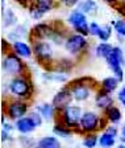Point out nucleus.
I'll list each match as a JSON object with an SVG mask.
<instances>
[{"label": "nucleus", "mask_w": 125, "mask_h": 148, "mask_svg": "<svg viewBox=\"0 0 125 148\" xmlns=\"http://www.w3.org/2000/svg\"><path fill=\"white\" fill-rule=\"evenodd\" d=\"M71 90L74 101L76 102H86L91 97V91L96 89L95 81L91 77H82L71 81L70 85H67ZM99 90V89H96Z\"/></svg>", "instance_id": "f257e3e1"}, {"label": "nucleus", "mask_w": 125, "mask_h": 148, "mask_svg": "<svg viewBox=\"0 0 125 148\" xmlns=\"http://www.w3.org/2000/svg\"><path fill=\"white\" fill-rule=\"evenodd\" d=\"M108 126V122L105 118L98 115L94 111H84L79 124V132L88 135V134H96L99 130H105Z\"/></svg>", "instance_id": "f03ea898"}, {"label": "nucleus", "mask_w": 125, "mask_h": 148, "mask_svg": "<svg viewBox=\"0 0 125 148\" xmlns=\"http://www.w3.org/2000/svg\"><path fill=\"white\" fill-rule=\"evenodd\" d=\"M8 89L9 92L16 99L25 101V99L31 98L33 94V83L26 75H20V77H15L11 79Z\"/></svg>", "instance_id": "7ed1b4c3"}, {"label": "nucleus", "mask_w": 125, "mask_h": 148, "mask_svg": "<svg viewBox=\"0 0 125 148\" xmlns=\"http://www.w3.org/2000/svg\"><path fill=\"white\" fill-rule=\"evenodd\" d=\"M1 68H3V70L8 75H12L13 78L20 77V75H25V71H26L25 62L22 61L21 57H18L12 50L5 53L3 62H1Z\"/></svg>", "instance_id": "20e7f679"}, {"label": "nucleus", "mask_w": 125, "mask_h": 148, "mask_svg": "<svg viewBox=\"0 0 125 148\" xmlns=\"http://www.w3.org/2000/svg\"><path fill=\"white\" fill-rule=\"evenodd\" d=\"M84 111L80 106H69L62 112H59V123L71 128L74 132H79V124Z\"/></svg>", "instance_id": "39448f33"}, {"label": "nucleus", "mask_w": 125, "mask_h": 148, "mask_svg": "<svg viewBox=\"0 0 125 148\" xmlns=\"http://www.w3.org/2000/svg\"><path fill=\"white\" fill-rule=\"evenodd\" d=\"M67 23L78 34L87 37L90 34V23L87 21V16L78 9H73L67 16Z\"/></svg>", "instance_id": "423d86ee"}, {"label": "nucleus", "mask_w": 125, "mask_h": 148, "mask_svg": "<svg viewBox=\"0 0 125 148\" xmlns=\"http://www.w3.org/2000/svg\"><path fill=\"white\" fill-rule=\"evenodd\" d=\"M32 49H33V54L37 58V61H40L42 65L52 62L53 57H54L53 46L50 45L49 41H46V40L33 41L32 42Z\"/></svg>", "instance_id": "0eeeda50"}, {"label": "nucleus", "mask_w": 125, "mask_h": 148, "mask_svg": "<svg viewBox=\"0 0 125 148\" xmlns=\"http://www.w3.org/2000/svg\"><path fill=\"white\" fill-rule=\"evenodd\" d=\"M5 114L8 115V118L11 120L17 122L18 119L25 118L29 114V105L25 101H21V99H12V101H9L7 103Z\"/></svg>", "instance_id": "6e6552de"}, {"label": "nucleus", "mask_w": 125, "mask_h": 148, "mask_svg": "<svg viewBox=\"0 0 125 148\" xmlns=\"http://www.w3.org/2000/svg\"><path fill=\"white\" fill-rule=\"evenodd\" d=\"M87 45H88L87 37L82 36V34H78V33H73L67 36L66 42H65V49H66V52L69 54L78 56L79 53H82L87 48Z\"/></svg>", "instance_id": "1a4fd4ad"}, {"label": "nucleus", "mask_w": 125, "mask_h": 148, "mask_svg": "<svg viewBox=\"0 0 125 148\" xmlns=\"http://www.w3.org/2000/svg\"><path fill=\"white\" fill-rule=\"evenodd\" d=\"M74 101L71 90L69 86H63L62 89H59L55 92V95L53 97L52 105L54 106L57 112H62L65 108H67L69 106H71V102Z\"/></svg>", "instance_id": "9d476101"}, {"label": "nucleus", "mask_w": 125, "mask_h": 148, "mask_svg": "<svg viewBox=\"0 0 125 148\" xmlns=\"http://www.w3.org/2000/svg\"><path fill=\"white\" fill-rule=\"evenodd\" d=\"M53 31H54L53 25L46 24V23H38V24H36L31 29L29 40H31V42L37 40H49V37Z\"/></svg>", "instance_id": "9b49d317"}, {"label": "nucleus", "mask_w": 125, "mask_h": 148, "mask_svg": "<svg viewBox=\"0 0 125 148\" xmlns=\"http://www.w3.org/2000/svg\"><path fill=\"white\" fill-rule=\"evenodd\" d=\"M113 102L115 101H113L111 94L103 91L101 89L96 90V92H95V106L98 108H100V110H103V111H107L109 107L115 106Z\"/></svg>", "instance_id": "f8f14e48"}, {"label": "nucleus", "mask_w": 125, "mask_h": 148, "mask_svg": "<svg viewBox=\"0 0 125 148\" xmlns=\"http://www.w3.org/2000/svg\"><path fill=\"white\" fill-rule=\"evenodd\" d=\"M11 50L21 58H31L33 56L32 45L25 42V41H16V42L11 44Z\"/></svg>", "instance_id": "ddd939ff"}, {"label": "nucleus", "mask_w": 125, "mask_h": 148, "mask_svg": "<svg viewBox=\"0 0 125 148\" xmlns=\"http://www.w3.org/2000/svg\"><path fill=\"white\" fill-rule=\"evenodd\" d=\"M76 9L80 11L82 13H84L86 16H96L99 12V4L94 0H83V1H79L78 5H76Z\"/></svg>", "instance_id": "4468645a"}, {"label": "nucleus", "mask_w": 125, "mask_h": 148, "mask_svg": "<svg viewBox=\"0 0 125 148\" xmlns=\"http://www.w3.org/2000/svg\"><path fill=\"white\" fill-rule=\"evenodd\" d=\"M15 128H16V131L20 132L21 135H29V134L33 132L37 127L34 126V123L29 118L25 116V118L18 119L17 122H15Z\"/></svg>", "instance_id": "2eb2a0df"}, {"label": "nucleus", "mask_w": 125, "mask_h": 148, "mask_svg": "<svg viewBox=\"0 0 125 148\" xmlns=\"http://www.w3.org/2000/svg\"><path fill=\"white\" fill-rule=\"evenodd\" d=\"M34 110L37 112H40V115L43 118V120L46 122H52L55 119V108L52 103H41V105H37Z\"/></svg>", "instance_id": "dca6fc26"}, {"label": "nucleus", "mask_w": 125, "mask_h": 148, "mask_svg": "<svg viewBox=\"0 0 125 148\" xmlns=\"http://www.w3.org/2000/svg\"><path fill=\"white\" fill-rule=\"evenodd\" d=\"M1 9H3V24L5 28L13 27V25L17 24L18 18L16 16L15 11H13L11 7L8 8H4V1H1Z\"/></svg>", "instance_id": "f3484780"}, {"label": "nucleus", "mask_w": 125, "mask_h": 148, "mask_svg": "<svg viewBox=\"0 0 125 148\" xmlns=\"http://www.w3.org/2000/svg\"><path fill=\"white\" fill-rule=\"evenodd\" d=\"M119 83H120V81L117 79L116 77L111 75V77L104 78V79L101 81L100 85H99V89H101L103 91L108 92V94H112L113 91H116V90L119 89Z\"/></svg>", "instance_id": "a211bd4d"}, {"label": "nucleus", "mask_w": 125, "mask_h": 148, "mask_svg": "<svg viewBox=\"0 0 125 148\" xmlns=\"http://www.w3.org/2000/svg\"><path fill=\"white\" fill-rule=\"evenodd\" d=\"M104 114H105V116H104V118L107 119V122L109 124H113V126L119 124L120 122H121V119H122L121 110H120L119 107H116V106L109 107L107 111H104Z\"/></svg>", "instance_id": "6ab92c4d"}, {"label": "nucleus", "mask_w": 125, "mask_h": 148, "mask_svg": "<svg viewBox=\"0 0 125 148\" xmlns=\"http://www.w3.org/2000/svg\"><path fill=\"white\" fill-rule=\"evenodd\" d=\"M37 147L38 148H62V144L59 142V139L55 135L50 136H43L37 142Z\"/></svg>", "instance_id": "aec40b11"}, {"label": "nucleus", "mask_w": 125, "mask_h": 148, "mask_svg": "<svg viewBox=\"0 0 125 148\" xmlns=\"http://www.w3.org/2000/svg\"><path fill=\"white\" fill-rule=\"evenodd\" d=\"M113 48L115 46L109 42H99L98 45L95 46V56L99 57V58L107 60L108 56L113 52Z\"/></svg>", "instance_id": "412c9836"}, {"label": "nucleus", "mask_w": 125, "mask_h": 148, "mask_svg": "<svg viewBox=\"0 0 125 148\" xmlns=\"http://www.w3.org/2000/svg\"><path fill=\"white\" fill-rule=\"evenodd\" d=\"M29 33H31V32H28V29L24 27V25H20V27L16 28L15 31L9 32L8 36H7V38L13 44V42H16V41H22L21 40L22 37L29 36Z\"/></svg>", "instance_id": "4be33fe9"}, {"label": "nucleus", "mask_w": 125, "mask_h": 148, "mask_svg": "<svg viewBox=\"0 0 125 148\" xmlns=\"http://www.w3.org/2000/svg\"><path fill=\"white\" fill-rule=\"evenodd\" d=\"M115 144H116V136L108 134L107 131H103L99 135V145H100V148H113Z\"/></svg>", "instance_id": "5701e85b"}, {"label": "nucleus", "mask_w": 125, "mask_h": 148, "mask_svg": "<svg viewBox=\"0 0 125 148\" xmlns=\"http://www.w3.org/2000/svg\"><path fill=\"white\" fill-rule=\"evenodd\" d=\"M53 134H54L57 138H63V139H69L71 135L74 134V131L71 128H69V127H66L65 124L59 123V122H57V123L54 124V127H53Z\"/></svg>", "instance_id": "b1692460"}, {"label": "nucleus", "mask_w": 125, "mask_h": 148, "mask_svg": "<svg viewBox=\"0 0 125 148\" xmlns=\"http://www.w3.org/2000/svg\"><path fill=\"white\" fill-rule=\"evenodd\" d=\"M45 79L49 81H55V82H67L69 81V77L63 73H59V71H50V73H43L42 75Z\"/></svg>", "instance_id": "393cba45"}, {"label": "nucleus", "mask_w": 125, "mask_h": 148, "mask_svg": "<svg viewBox=\"0 0 125 148\" xmlns=\"http://www.w3.org/2000/svg\"><path fill=\"white\" fill-rule=\"evenodd\" d=\"M82 144L84 148H96V145H99V136L96 134L84 135Z\"/></svg>", "instance_id": "a878e982"}, {"label": "nucleus", "mask_w": 125, "mask_h": 148, "mask_svg": "<svg viewBox=\"0 0 125 148\" xmlns=\"http://www.w3.org/2000/svg\"><path fill=\"white\" fill-rule=\"evenodd\" d=\"M112 25H113V29L115 32L117 33L119 38H124L125 37V17L120 18V20H116V21H112Z\"/></svg>", "instance_id": "bb28decb"}, {"label": "nucleus", "mask_w": 125, "mask_h": 148, "mask_svg": "<svg viewBox=\"0 0 125 148\" xmlns=\"http://www.w3.org/2000/svg\"><path fill=\"white\" fill-rule=\"evenodd\" d=\"M34 4L42 13H48L54 8V3L52 0H37V1H34Z\"/></svg>", "instance_id": "cd10ccee"}, {"label": "nucleus", "mask_w": 125, "mask_h": 148, "mask_svg": "<svg viewBox=\"0 0 125 148\" xmlns=\"http://www.w3.org/2000/svg\"><path fill=\"white\" fill-rule=\"evenodd\" d=\"M111 36H112V27L108 24L101 25L100 33H99V36H98L99 40H100L101 42H107V41L111 38Z\"/></svg>", "instance_id": "c85d7f7f"}, {"label": "nucleus", "mask_w": 125, "mask_h": 148, "mask_svg": "<svg viewBox=\"0 0 125 148\" xmlns=\"http://www.w3.org/2000/svg\"><path fill=\"white\" fill-rule=\"evenodd\" d=\"M18 143L21 144L22 148H36L37 147V142L33 138H29L28 135L18 136Z\"/></svg>", "instance_id": "c756f323"}, {"label": "nucleus", "mask_w": 125, "mask_h": 148, "mask_svg": "<svg viewBox=\"0 0 125 148\" xmlns=\"http://www.w3.org/2000/svg\"><path fill=\"white\" fill-rule=\"evenodd\" d=\"M28 11H29V15H31V17L33 18V20H41V18L43 17V15H45V13H42L40 9L37 8L34 3L29 4V8H28Z\"/></svg>", "instance_id": "7c9ffc66"}, {"label": "nucleus", "mask_w": 125, "mask_h": 148, "mask_svg": "<svg viewBox=\"0 0 125 148\" xmlns=\"http://www.w3.org/2000/svg\"><path fill=\"white\" fill-rule=\"evenodd\" d=\"M26 116L29 118V119H31L32 122H33V123H34V126H36V127H40L41 124L43 123V118L41 116V115H40V112H37L36 110H32V111H29V114H28Z\"/></svg>", "instance_id": "2f4dec72"}, {"label": "nucleus", "mask_w": 125, "mask_h": 148, "mask_svg": "<svg viewBox=\"0 0 125 148\" xmlns=\"http://www.w3.org/2000/svg\"><path fill=\"white\" fill-rule=\"evenodd\" d=\"M100 28L101 25H99L96 21H91L90 23V34L94 37H98L100 33Z\"/></svg>", "instance_id": "473e14b6"}, {"label": "nucleus", "mask_w": 125, "mask_h": 148, "mask_svg": "<svg viewBox=\"0 0 125 148\" xmlns=\"http://www.w3.org/2000/svg\"><path fill=\"white\" fill-rule=\"evenodd\" d=\"M117 99H119V102L125 107V86H122L121 89L117 91Z\"/></svg>", "instance_id": "72a5a7b5"}, {"label": "nucleus", "mask_w": 125, "mask_h": 148, "mask_svg": "<svg viewBox=\"0 0 125 148\" xmlns=\"http://www.w3.org/2000/svg\"><path fill=\"white\" fill-rule=\"evenodd\" d=\"M104 131H107L108 134H111V135H113V136H116V138H117V135H119V130H117L116 126H113V124H108L107 128L104 130Z\"/></svg>", "instance_id": "f704fd0d"}, {"label": "nucleus", "mask_w": 125, "mask_h": 148, "mask_svg": "<svg viewBox=\"0 0 125 148\" xmlns=\"http://www.w3.org/2000/svg\"><path fill=\"white\" fill-rule=\"evenodd\" d=\"M11 140H13L12 136H11V134L7 132V131H4V130H1V142H11Z\"/></svg>", "instance_id": "c9c22d12"}, {"label": "nucleus", "mask_w": 125, "mask_h": 148, "mask_svg": "<svg viewBox=\"0 0 125 148\" xmlns=\"http://www.w3.org/2000/svg\"><path fill=\"white\" fill-rule=\"evenodd\" d=\"M120 142L125 144V122L121 127V131H120Z\"/></svg>", "instance_id": "e433bc0d"}, {"label": "nucleus", "mask_w": 125, "mask_h": 148, "mask_svg": "<svg viewBox=\"0 0 125 148\" xmlns=\"http://www.w3.org/2000/svg\"><path fill=\"white\" fill-rule=\"evenodd\" d=\"M3 130H4V131H7V132H9V134H11V132H12V131H13V130H16V128H15V126H12V124L5 123V124H4V126H3Z\"/></svg>", "instance_id": "4c0bfd02"}, {"label": "nucleus", "mask_w": 125, "mask_h": 148, "mask_svg": "<svg viewBox=\"0 0 125 148\" xmlns=\"http://www.w3.org/2000/svg\"><path fill=\"white\" fill-rule=\"evenodd\" d=\"M1 124H5V112H3V114H1Z\"/></svg>", "instance_id": "58836bf2"}, {"label": "nucleus", "mask_w": 125, "mask_h": 148, "mask_svg": "<svg viewBox=\"0 0 125 148\" xmlns=\"http://www.w3.org/2000/svg\"><path fill=\"white\" fill-rule=\"evenodd\" d=\"M115 148H125V144H124V143H120V144H119V145H116Z\"/></svg>", "instance_id": "ea45409f"}, {"label": "nucleus", "mask_w": 125, "mask_h": 148, "mask_svg": "<svg viewBox=\"0 0 125 148\" xmlns=\"http://www.w3.org/2000/svg\"><path fill=\"white\" fill-rule=\"evenodd\" d=\"M36 148H38V147H36Z\"/></svg>", "instance_id": "a19ab883"}, {"label": "nucleus", "mask_w": 125, "mask_h": 148, "mask_svg": "<svg viewBox=\"0 0 125 148\" xmlns=\"http://www.w3.org/2000/svg\"><path fill=\"white\" fill-rule=\"evenodd\" d=\"M124 52H125V50H124Z\"/></svg>", "instance_id": "79ce46f5"}, {"label": "nucleus", "mask_w": 125, "mask_h": 148, "mask_svg": "<svg viewBox=\"0 0 125 148\" xmlns=\"http://www.w3.org/2000/svg\"><path fill=\"white\" fill-rule=\"evenodd\" d=\"M124 3H125V1H124Z\"/></svg>", "instance_id": "37998d69"}]
</instances>
